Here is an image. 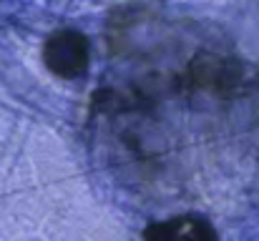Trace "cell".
Here are the masks:
<instances>
[{"label": "cell", "mask_w": 259, "mask_h": 241, "mask_svg": "<svg viewBox=\"0 0 259 241\" xmlns=\"http://www.w3.org/2000/svg\"><path fill=\"white\" fill-rule=\"evenodd\" d=\"M43 61L51 73L58 78L73 80L86 76L91 63V45L88 38L78 30H58L43 45Z\"/></svg>", "instance_id": "obj_1"}, {"label": "cell", "mask_w": 259, "mask_h": 241, "mask_svg": "<svg viewBox=\"0 0 259 241\" xmlns=\"http://www.w3.org/2000/svg\"><path fill=\"white\" fill-rule=\"evenodd\" d=\"M144 239H171V241H206V239H217V231L209 226L206 219H199V216H176L169 221H161V224H154L144 231Z\"/></svg>", "instance_id": "obj_2"}]
</instances>
